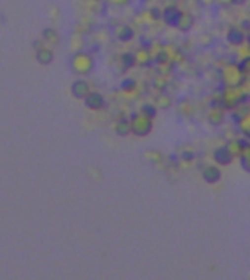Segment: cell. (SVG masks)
Returning a JSON list of instances; mask_svg holds the SVG:
<instances>
[{
    "label": "cell",
    "instance_id": "83f0119b",
    "mask_svg": "<svg viewBox=\"0 0 250 280\" xmlns=\"http://www.w3.org/2000/svg\"><path fill=\"white\" fill-rule=\"evenodd\" d=\"M199 42H201L204 47H211V45H212V42H214V38H212L209 34H205V35H202V37H201Z\"/></svg>",
    "mask_w": 250,
    "mask_h": 280
},
{
    "label": "cell",
    "instance_id": "52a82bcc",
    "mask_svg": "<svg viewBox=\"0 0 250 280\" xmlns=\"http://www.w3.org/2000/svg\"><path fill=\"white\" fill-rule=\"evenodd\" d=\"M135 60H136V66H141V67H148L154 63L152 53L148 47H141L139 50H136Z\"/></svg>",
    "mask_w": 250,
    "mask_h": 280
},
{
    "label": "cell",
    "instance_id": "d6986e66",
    "mask_svg": "<svg viewBox=\"0 0 250 280\" xmlns=\"http://www.w3.org/2000/svg\"><path fill=\"white\" fill-rule=\"evenodd\" d=\"M171 104H173V99H171V96L168 95V93H160V95H157L155 96V102H154V105L158 108V110H167V108H170L171 107Z\"/></svg>",
    "mask_w": 250,
    "mask_h": 280
},
{
    "label": "cell",
    "instance_id": "7a4b0ae2",
    "mask_svg": "<svg viewBox=\"0 0 250 280\" xmlns=\"http://www.w3.org/2000/svg\"><path fill=\"white\" fill-rule=\"evenodd\" d=\"M219 79L224 86H242V83L246 80V75L240 66V62H228L219 70Z\"/></svg>",
    "mask_w": 250,
    "mask_h": 280
},
{
    "label": "cell",
    "instance_id": "44dd1931",
    "mask_svg": "<svg viewBox=\"0 0 250 280\" xmlns=\"http://www.w3.org/2000/svg\"><path fill=\"white\" fill-rule=\"evenodd\" d=\"M179 113L181 116H184V117L189 119V117H192L195 114V107H193V104L189 99H184V101H181L179 104Z\"/></svg>",
    "mask_w": 250,
    "mask_h": 280
},
{
    "label": "cell",
    "instance_id": "2e32d148",
    "mask_svg": "<svg viewBox=\"0 0 250 280\" xmlns=\"http://www.w3.org/2000/svg\"><path fill=\"white\" fill-rule=\"evenodd\" d=\"M116 133L119 134V136H122V137H126V136H129L130 133H132V125H130V119H125V117H122V119H119L117 123H116Z\"/></svg>",
    "mask_w": 250,
    "mask_h": 280
},
{
    "label": "cell",
    "instance_id": "f1b7e54d",
    "mask_svg": "<svg viewBox=\"0 0 250 280\" xmlns=\"http://www.w3.org/2000/svg\"><path fill=\"white\" fill-rule=\"evenodd\" d=\"M44 37L47 38V40H56L57 38V35H56V32L53 31V30H45L44 31Z\"/></svg>",
    "mask_w": 250,
    "mask_h": 280
},
{
    "label": "cell",
    "instance_id": "cb8c5ba5",
    "mask_svg": "<svg viewBox=\"0 0 250 280\" xmlns=\"http://www.w3.org/2000/svg\"><path fill=\"white\" fill-rule=\"evenodd\" d=\"M120 62L123 64L125 69H130L133 66H136V60H135V53H125L120 57Z\"/></svg>",
    "mask_w": 250,
    "mask_h": 280
},
{
    "label": "cell",
    "instance_id": "6da1fadb",
    "mask_svg": "<svg viewBox=\"0 0 250 280\" xmlns=\"http://www.w3.org/2000/svg\"><path fill=\"white\" fill-rule=\"evenodd\" d=\"M249 95L242 86H224L219 95V105L225 111H233L243 102H246Z\"/></svg>",
    "mask_w": 250,
    "mask_h": 280
},
{
    "label": "cell",
    "instance_id": "1f68e13d",
    "mask_svg": "<svg viewBox=\"0 0 250 280\" xmlns=\"http://www.w3.org/2000/svg\"><path fill=\"white\" fill-rule=\"evenodd\" d=\"M246 35H248V41H250V28L246 31Z\"/></svg>",
    "mask_w": 250,
    "mask_h": 280
},
{
    "label": "cell",
    "instance_id": "9a60e30c",
    "mask_svg": "<svg viewBox=\"0 0 250 280\" xmlns=\"http://www.w3.org/2000/svg\"><path fill=\"white\" fill-rule=\"evenodd\" d=\"M245 143H246V139H230L224 146H225L236 158H239V155H240L242 151H243Z\"/></svg>",
    "mask_w": 250,
    "mask_h": 280
},
{
    "label": "cell",
    "instance_id": "5bb4252c",
    "mask_svg": "<svg viewBox=\"0 0 250 280\" xmlns=\"http://www.w3.org/2000/svg\"><path fill=\"white\" fill-rule=\"evenodd\" d=\"M71 91H72L73 96H75V98H79V99H83V98L91 92L89 85H88V82H85V80H76V82H73Z\"/></svg>",
    "mask_w": 250,
    "mask_h": 280
},
{
    "label": "cell",
    "instance_id": "603a6c76",
    "mask_svg": "<svg viewBox=\"0 0 250 280\" xmlns=\"http://www.w3.org/2000/svg\"><path fill=\"white\" fill-rule=\"evenodd\" d=\"M157 111H158V108H157L154 104H145V105H142L141 110H139V113H142L143 116H146V117H149V119H152V120L157 117Z\"/></svg>",
    "mask_w": 250,
    "mask_h": 280
},
{
    "label": "cell",
    "instance_id": "3957f363",
    "mask_svg": "<svg viewBox=\"0 0 250 280\" xmlns=\"http://www.w3.org/2000/svg\"><path fill=\"white\" fill-rule=\"evenodd\" d=\"M130 125H132V133L138 137H145L148 136L152 128H154V120L143 116L142 113H135L130 116Z\"/></svg>",
    "mask_w": 250,
    "mask_h": 280
},
{
    "label": "cell",
    "instance_id": "8fae6325",
    "mask_svg": "<svg viewBox=\"0 0 250 280\" xmlns=\"http://www.w3.org/2000/svg\"><path fill=\"white\" fill-rule=\"evenodd\" d=\"M181 12H183V10H180V9L176 7V6H168V7H166V9L163 10L161 19L166 22L168 27H176V24H177V21H179Z\"/></svg>",
    "mask_w": 250,
    "mask_h": 280
},
{
    "label": "cell",
    "instance_id": "30bf717a",
    "mask_svg": "<svg viewBox=\"0 0 250 280\" xmlns=\"http://www.w3.org/2000/svg\"><path fill=\"white\" fill-rule=\"evenodd\" d=\"M85 105L89 108V110H101L104 105H106V99L101 93L98 92H89L85 98Z\"/></svg>",
    "mask_w": 250,
    "mask_h": 280
},
{
    "label": "cell",
    "instance_id": "4fadbf2b",
    "mask_svg": "<svg viewBox=\"0 0 250 280\" xmlns=\"http://www.w3.org/2000/svg\"><path fill=\"white\" fill-rule=\"evenodd\" d=\"M76 62H78V64L75 67H76L78 73H89L94 67V60L88 54H79L76 57Z\"/></svg>",
    "mask_w": 250,
    "mask_h": 280
},
{
    "label": "cell",
    "instance_id": "5b68a950",
    "mask_svg": "<svg viewBox=\"0 0 250 280\" xmlns=\"http://www.w3.org/2000/svg\"><path fill=\"white\" fill-rule=\"evenodd\" d=\"M234 159H236V156L225 146H219L214 151V160L219 166H228L233 163Z\"/></svg>",
    "mask_w": 250,
    "mask_h": 280
},
{
    "label": "cell",
    "instance_id": "8992f818",
    "mask_svg": "<svg viewBox=\"0 0 250 280\" xmlns=\"http://www.w3.org/2000/svg\"><path fill=\"white\" fill-rule=\"evenodd\" d=\"M207 120L209 121L211 125L219 127L225 121V110L221 105H212L207 114Z\"/></svg>",
    "mask_w": 250,
    "mask_h": 280
},
{
    "label": "cell",
    "instance_id": "277c9868",
    "mask_svg": "<svg viewBox=\"0 0 250 280\" xmlns=\"http://www.w3.org/2000/svg\"><path fill=\"white\" fill-rule=\"evenodd\" d=\"M227 42L233 47H240L242 44H245L248 41V35H246V31L239 28V27H231L228 31H227Z\"/></svg>",
    "mask_w": 250,
    "mask_h": 280
},
{
    "label": "cell",
    "instance_id": "f546056e",
    "mask_svg": "<svg viewBox=\"0 0 250 280\" xmlns=\"http://www.w3.org/2000/svg\"><path fill=\"white\" fill-rule=\"evenodd\" d=\"M113 3L119 4V6H125L126 3H129V0H111Z\"/></svg>",
    "mask_w": 250,
    "mask_h": 280
},
{
    "label": "cell",
    "instance_id": "7402d4cb",
    "mask_svg": "<svg viewBox=\"0 0 250 280\" xmlns=\"http://www.w3.org/2000/svg\"><path fill=\"white\" fill-rule=\"evenodd\" d=\"M237 124H239V128H240V131L243 133L245 139L250 142V111L242 120L239 121Z\"/></svg>",
    "mask_w": 250,
    "mask_h": 280
},
{
    "label": "cell",
    "instance_id": "e0dca14e",
    "mask_svg": "<svg viewBox=\"0 0 250 280\" xmlns=\"http://www.w3.org/2000/svg\"><path fill=\"white\" fill-rule=\"evenodd\" d=\"M116 37H117V40L122 41V42H129V41L133 40L135 31H133L132 27H129V25H122V27H119V30L116 31Z\"/></svg>",
    "mask_w": 250,
    "mask_h": 280
},
{
    "label": "cell",
    "instance_id": "ac0fdd59",
    "mask_svg": "<svg viewBox=\"0 0 250 280\" xmlns=\"http://www.w3.org/2000/svg\"><path fill=\"white\" fill-rule=\"evenodd\" d=\"M239 159H240V163H242V168L249 172L250 174V142L246 140L245 146H243V151L242 154L239 155Z\"/></svg>",
    "mask_w": 250,
    "mask_h": 280
},
{
    "label": "cell",
    "instance_id": "ba28073f",
    "mask_svg": "<svg viewBox=\"0 0 250 280\" xmlns=\"http://www.w3.org/2000/svg\"><path fill=\"white\" fill-rule=\"evenodd\" d=\"M221 175H222V172L218 165H207L202 169V178L208 184H216L221 180Z\"/></svg>",
    "mask_w": 250,
    "mask_h": 280
},
{
    "label": "cell",
    "instance_id": "7c38bea8",
    "mask_svg": "<svg viewBox=\"0 0 250 280\" xmlns=\"http://www.w3.org/2000/svg\"><path fill=\"white\" fill-rule=\"evenodd\" d=\"M193 25H195V18H193V15L189 13V12H181L180 18H179V21H177V24H176V28H177L179 31H181V32H189V31L193 28Z\"/></svg>",
    "mask_w": 250,
    "mask_h": 280
},
{
    "label": "cell",
    "instance_id": "d4e9b609",
    "mask_svg": "<svg viewBox=\"0 0 250 280\" xmlns=\"http://www.w3.org/2000/svg\"><path fill=\"white\" fill-rule=\"evenodd\" d=\"M136 88H138L136 80L125 79L123 82H122V89L125 91L126 93H132V92H135V91H136Z\"/></svg>",
    "mask_w": 250,
    "mask_h": 280
},
{
    "label": "cell",
    "instance_id": "484cf974",
    "mask_svg": "<svg viewBox=\"0 0 250 280\" xmlns=\"http://www.w3.org/2000/svg\"><path fill=\"white\" fill-rule=\"evenodd\" d=\"M240 66L246 75V79H250V57H245L240 60Z\"/></svg>",
    "mask_w": 250,
    "mask_h": 280
},
{
    "label": "cell",
    "instance_id": "9c48e42d",
    "mask_svg": "<svg viewBox=\"0 0 250 280\" xmlns=\"http://www.w3.org/2000/svg\"><path fill=\"white\" fill-rule=\"evenodd\" d=\"M163 50H164V54H166L167 60L174 66V64H179L180 62H183V54H181V50H180V47H177V45H174V44H167L163 47Z\"/></svg>",
    "mask_w": 250,
    "mask_h": 280
},
{
    "label": "cell",
    "instance_id": "4316f807",
    "mask_svg": "<svg viewBox=\"0 0 250 280\" xmlns=\"http://www.w3.org/2000/svg\"><path fill=\"white\" fill-rule=\"evenodd\" d=\"M239 51H240L242 59L250 57V41H246L245 44H242V45L239 47Z\"/></svg>",
    "mask_w": 250,
    "mask_h": 280
},
{
    "label": "cell",
    "instance_id": "4dcf8cb0",
    "mask_svg": "<svg viewBox=\"0 0 250 280\" xmlns=\"http://www.w3.org/2000/svg\"><path fill=\"white\" fill-rule=\"evenodd\" d=\"M246 0H231V3H234V4H243Z\"/></svg>",
    "mask_w": 250,
    "mask_h": 280
},
{
    "label": "cell",
    "instance_id": "ffe728a7",
    "mask_svg": "<svg viewBox=\"0 0 250 280\" xmlns=\"http://www.w3.org/2000/svg\"><path fill=\"white\" fill-rule=\"evenodd\" d=\"M36 57H37V60H38L41 64H50V63L53 62V59H54L53 51L48 50V48H45V47H44V48H40V50L37 51Z\"/></svg>",
    "mask_w": 250,
    "mask_h": 280
}]
</instances>
